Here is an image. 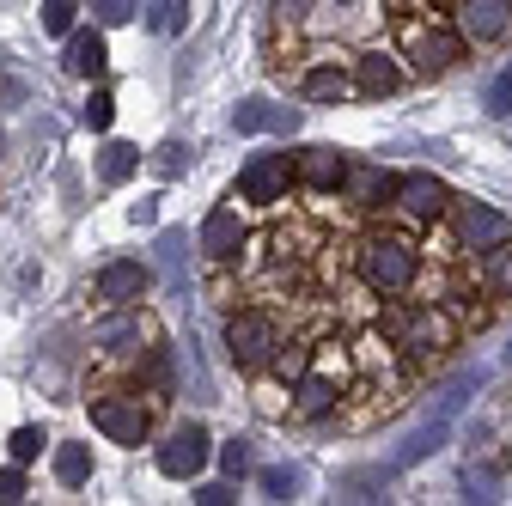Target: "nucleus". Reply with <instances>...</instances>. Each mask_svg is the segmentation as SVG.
Here are the masks:
<instances>
[{
    "mask_svg": "<svg viewBox=\"0 0 512 506\" xmlns=\"http://www.w3.org/2000/svg\"><path fill=\"white\" fill-rule=\"evenodd\" d=\"M354 275H360V287L378 293V299H403V293H415V281H421V250H415L403 232H372V238L354 244Z\"/></svg>",
    "mask_w": 512,
    "mask_h": 506,
    "instance_id": "f257e3e1",
    "label": "nucleus"
},
{
    "mask_svg": "<svg viewBox=\"0 0 512 506\" xmlns=\"http://www.w3.org/2000/svg\"><path fill=\"white\" fill-rule=\"evenodd\" d=\"M378 336H391L415 360L452 348V324H445V311H433V305H391V311H378Z\"/></svg>",
    "mask_w": 512,
    "mask_h": 506,
    "instance_id": "f03ea898",
    "label": "nucleus"
},
{
    "mask_svg": "<svg viewBox=\"0 0 512 506\" xmlns=\"http://www.w3.org/2000/svg\"><path fill=\"white\" fill-rule=\"evenodd\" d=\"M226 354H232L238 372H263V366H275V354H281V324L269 318L263 305L232 311V318H226Z\"/></svg>",
    "mask_w": 512,
    "mask_h": 506,
    "instance_id": "7ed1b4c3",
    "label": "nucleus"
},
{
    "mask_svg": "<svg viewBox=\"0 0 512 506\" xmlns=\"http://www.w3.org/2000/svg\"><path fill=\"white\" fill-rule=\"evenodd\" d=\"M464 31L458 25H439V19H421V25H403V49L415 61V74H445V68H458V55H464Z\"/></svg>",
    "mask_w": 512,
    "mask_h": 506,
    "instance_id": "20e7f679",
    "label": "nucleus"
},
{
    "mask_svg": "<svg viewBox=\"0 0 512 506\" xmlns=\"http://www.w3.org/2000/svg\"><path fill=\"white\" fill-rule=\"evenodd\" d=\"M293 183H299V165H293L287 153H256V159L238 171V196L256 202V208H275V202H287Z\"/></svg>",
    "mask_w": 512,
    "mask_h": 506,
    "instance_id": "39448f33",
    "label": "nucleus"
},
{
    "mask_svg": "<svg viewBox=\"0 0 512 506\" xmlns=\"http://www.w3.org/2000/svg\"><path fill=\"white\" fill-rule=\"evenodd\" d=\"M92 427L104 439H116V446H147V433H153V409L141 397H98L92 403Z\"/></svg>",
    "mask_w": 512,
    "mask_h": 506,
    "instance_id": "423d86ee",
    "label": "nucleus"
},
{
    "mask_svg": "<svg viewBox=\"0 0 512 506\" xmlns=\"http://www.w3.org/2000/svg\"><path fill=\"white\" fill-rule=\"evenodd\" d=\"M409 226H433V220H445V208H452V189H445L439 177H427V171H415V177H403L397 183V202H391Z\"/></svg>",
    "mask_w": 512,
    "mask_h": 506,
    "instance_id": "0eeeda50",
    "label": "nucleus"
},
{
    "mask_svg": "<svg viewBox=\"0 0 512 506\" xmlns=\"http://www.w3.org/2000/svg\"><path fill=\"white\" fill-rule=\"evenodd\" d=\"M458 238H464L470 257H494L500 244H512V220L500 208H488V202H464L458 208Z\"/></svg>",
    "mask_w": 512,
    "mask_h": 506,
    "instance_id": "6e6552de",
    "label": "nucleus"
},
{
    "mask_svg": "<svg viewBox=\"0 0 512 506\" xmlns=\"http://www.w3.org/2000/svg\"><path fill=\"white\" fill-rule=\"evenodd\" d=\"M159 470L171 476V482H189V476H202L208 470V433L189 421V427H177L165 446H159Z\"/></svg>",
    "mask_w": 512,
    "mask_h": 506,
    "instance_id": "1a4fd4ad",
    "label": "nucleus"
},
{
    "mask_svg": "<svg viewBox=\"0 0 512 506\" xmlns=\"http://www.w3.org/2000/svg\"><path fill=\"white\" fill-rule=\"evenodd\" d=\"M147 293H153V269H147V263H128V257H122V263H104V269H98V299H104L110 311H116V305H141Z\"/></svg>",
    "mask_w": 512,
    "mask_h": 506,
    "instance_id": "9d476101",
    "label": "nucleus"
},
{
    "mask_svg": "<svg viewBox=\"0 0 512 506\" xmlns=\"http://www.w3.org/2000/svg\"><path fill=\"white\" fill-rule=\"evenodd\" d=\"M293 165H299V183L317 189V196H336L348 183V171H354L342 147H305V153H293Z\"/></svg>",
    "mask_w": 512,
    "mask_h": 506,
    "instance_id": "9b49d317",
    "label": "nucleus"
},
{
    "mask_svg": "<svg viewBox=\"0 0 512 506\" xmlns=\"http://www.w3.org/2000/svg\"><path fill=\"white\" fill-rule=\"evenodd\" d=\"M232 129L238 135H293L299 129V110L293 104H269V98H250L232 110Z\"/></svg>",
    "mask_w": 512,
    "mask_h": 506,
    "instance_id": "f8f14e48",
    "label": "nucleus"
},
{
    "mask_svg": "<svg viewBox=\"0 0 512 506\" xmlns=\"http://www.w3.org/2000/svg\"><path fill=\"white\" fill-rule=\"evenodd\" d=\"M512 25V0H458V31L470 43H494Z\"/></svg>",
    "mask_w": 512,
    "mask_h": 506,
    "instance_id": "ddd939ff",
    "label": "nucleus"
},
{
    "mask_svg": "<svg viewBox=\"0 0 512 506\" xmlns=\"http://www.w3.org/2000/svg\"><path fill=\"white\" fill-rule=\"evenodd\" d=\"M244 250V220H238V208H214L208 220H202V257L208 263H232Z\"/></svg>",
    "mask_w": 512,
    "mask_h": 506,
    "instance_id": "4468645a",
    "label": "nucleus"
},
{
    "mask_svg": "<svg viewBox=\"0 0 512 506\" xmlns=\"http://www.w3.org/2000/svg\"><path fill=\"white\" fill-rule=\"evenodd\" d=\"M403 86V68H397V55H384V49H366L354 61V92L360 98H391Z\"/></svg>",
    "mask_w": 512,
    "mask_h": 506,
    "instance_id": "2eb2a0df",
    "label": "nucleus"
},
{
    "mask_svg": "<svg viewBox=\"0 0 512 506\" xmlns=\"http://www.w3.org/2000/svg\"><path fill=\"white\" fill-rule=\"evenodd\" d=\"M397 183H403V177H391L384 165H354L342 189H348L354 208H391V202H397Z\"/></svg>",
    "mask_w": 512,
    "mask_h": 506,
    "instance_id": "dca6fc26",
    "label": "nucleus"
},
{
    "mask_svg": "<svg viewBox=\"0 0 512 506\" xmlns=\"http://www.w3.org/2000/svg\"><path fill=\"white\" fill-rule=\"evenodd\" d=\"M336 403H342V385H336L330 372H317V366L293 385V415H305V421H324Z\"/></svg>",
    "mask_w": 512,
    "mask_h": 506,
    "instance_id": "f3484780",
    "label": "nucleus"
},
{
    "mask_svg": "<svg viewBox=\"0 0 512 506\" xmlns=\"http://www.w3.org/2000/svg\"><path fill=\"white\" fill-rule=\"evenodd\" d=\"M68 68H74L80 80H98V74L110 68V49H104L98 31H68Z\"/></svg>",
    "mask_w": 512,
    "mask_h": 506,
    "instance_id": "a211bd4d",
    "label": "nucleus"
},
{
    "mask_svg": "<svg viewBox=\"0 0 512 506\" xmlns=\"http://www.w3.org/2000/svg\"><path fill=\"white\" fill-rule=\"evenodd\" d=\"M348 92H354V80L336 68V61H317V68L305 74V98H311V104H342Z\"/></svg>",
    "mask_w": 512,
    "mask_h": 506,
    "instance_id": "6ab92c4d",
    "label": "nucleus"
},
{
    "mask_svg": "<svg viewBox=\"0 0 512 506\" xmlns=\"http://www.w3.org/2000/svg\"><path fill=\"white\" fill-rule=\"evenodd\" d=\"M98 342H104V348H116V354H128V348H141V342H147V324H141L128 305H116V318H104V324H98Z\"/></svg>",
    "mask_w": 512,
    "mask_h": 506,
    "instance_id": "aec40b11",
    "label": "nucleus"
},
{
    "mask_svg": "<svg viewBox=\"0 0 512 506\" xmlns=\"http://www.w3.org/2000/svg\"><path fill=\"white\" fill-rule=\"evenodd\" d=\"M141 171V147H128V141H104V153H98V177L116 189V183H128Z\"/></svg>",
    "mask_w": 512,
    "mask_h": 506,
    "instance_id": "412c9836",
    "label": "nucleus"
},
{
    "mask_svg": "<svg viewBox=\"0 0 512 506\" xmlns=\"http://www.w3.org/2000/svg\"><path fill=\"white\" fill-rule=\"evenodd\" d=\"M55 482L61 488H86L92 482V446H55Z\"/></svg>",
    "mask_w": 512,
    "mask_h": 506,
    "instance_id": "4be33fe9",
    "label": "nucleus"
},
{
    "mask_svg": "<svg viewBox=\"0 0 512 506\" xmlns=\"http://www.w3.org/2000/svg\"><path fill=\"white\" fill-rule=\"evenodd\" d=\"M445 433H452V421H445V415H439V421H427V427L409 439V446L397 452V470H409V464H421L427 452H439V446H445Z\"/></svg>",
    "mask_w": 512,
    "mask_h": 506,
    "instance_id": "5701e85b",
    "label": "nucleus"
},
{
    "mask_svg": "<svg viewBox=\"0 0 512 506\" xmlns=\"http://www.w3.org/2000/svg\"><path fill=\"white\" fill-rule=\"evenodd\" d=\"M189 19V0H147V31L153 37H177Z\"/></svg>",
    "mask_w": 512,
    "mask_h": 506,
    "instance_id": "b1692460",
    "label": "nucleus"
},
{
    "mask_svg": "<svg viewBox=\"0 0 512 506\" xmlns=\"http://www.w3.org/2000/svg\"><path fill=\"white\" fill-rule=\"evenodd\" d=\"M305 372H311V342H281V354H275V378L299 385Z\"/></svg>",
    "mask_w": 512,
    "mask_h": 506,
    "instance_id": "393cba45",
    "label": "nucleus"
},
{
    "mask_svg": "<svg viewBox=\"0 0 512 506\" xmlns=\"http://www.w3.org/2000/svg\"><path fill=\"white\" fill-rule=\"evenodd\" d=\"M153 171H159V177H183V171H189V147H183V141H159V147H153Z\"/></svg>",
    "mask_w": 512,
    "mask_h": 506,
    "instance_id": "a878e982",
    "label": "nucleus"
},
{
    "mask_svg": "<svg viewBox=\"0 0 512 506\" xmlns=\"http://www.w3.org/2000/svg\"><path fill=\"white\" fill-rule=\"evenodd\" d=\"M110 122H116V98H110L104 86H92V98H86V129H92V135H104Z\"/></svg>",
    "mask_w": 512,
    "mask_h": 506,
    "instance_id": "bb28decb",
    "label": "nucleus"
},
{
    "mask_svg": "<svg viewBox=\"0 0 512 506\" xmlns=\"http://www.w3.org/2000/svg\"><path fill=\"white\" fill-rule=\"evenodd\" d=\"M482 110H488V116H512V68L488 80V92H482Z\"/></svg>",
    "mask_w": 512,
    "mask_h": 506,
    "instance_id": "cd10ccee",
    "label": "nucleus"
},
{
    "mask_svg": "<svg viewBox=\"0 0 512 506\" xmlns=\"http://www.w3.org/2000/svg\"><path fill=\"white\" fill-rule=\"evenodd\" d=\"M256 482H263V494H269V500H293V488H299V470H281V464H275V470H263Z\"/></svg>",
    "mask_w": 512,
    "mask_h": 506,
    "instance_id": "c85d7f7f",
    "label": "nucleus"
},
{
    "mask_svg": "<svg viewBox=\"0 0 512 506\" xmlns=\"http://www.w3.org/2000/svg\"><path fill=\"white\" fill-rule=\"evenodd\" d=\"M7 452H13V464H31V458L43 452V433H37V427H13V439H7Z\"/></svg>",
    "mask_w": 512,
    "mask_h": 506,
    "instance_id": "c756f323",
    "label": "nucleus"
},
{
    "mask_svg": "<svg viewBox=\"0 0 512 506\" xmlns=\"http://www.w3.org/2000/svg\"><path fill=\"white\" fill-rule=\"evenodd\" d=\"M43 31L68 37V31H74V0H43Z\"/></svg>",
    "mask_w": 512,
    "mask_h": 506,
    "instance_id": "7c9ffc66",
    "label": "nucleus"
},
{
    "mask_svg": "<svg viewBox=\"0 0 512 506\" xmlns=\"http://www.w3.org/2000/svg\"><path fill=\"white\" fill-rule=\"evenodd\" d=\"M135 7H141V0H92L98 25H128V19H135Z\"/></svg>",
    "mask_w": 512,
    "mask_h": 506,
    "instance_id": "2f4dec72",
    "label": "nucleus"
},
{
    "mask_svg": "<svg viewBox=\"0 0 512 506\" xmlns=\"http://www.w3.org/2000/svg\"><path fill=\"white\" fill-rule=\"evenodd\" d=\"M13 500H25V470H19V464L0 470V506H13Z\"/></svg>",
    "mask_w": 512,
    "mask_h": 506,
    "instance_id": "473e14b6",
    "label": "nucleus"
},
{
    "mask_svg": "<svg viewBox=\"0 0 512 506\" xmlns=\"http://www.w3.org/2000/svg\"><path fill=\"white\" fill-rule=\"evenodd\" d=\"M220 470H226V476H244V470H250V452H244V439H232V446L220 452Z\"/></svg>",
    "mask_w": 512,
    "mask_h": 506,
    "instance_id": "72a5a7b5",
    "label": "nucleus"
},
{
    "mask_svg": "<svg viewBox=\"0 0 512 506\" xmlns=\"http://www.w3.org/2000/svg\"><path fill=\"white\" fill-rule=\"evenodd\" d=\"M196 500H202V506H232L238 494H232L226 482H208V488H196Z\"/></svg>",
    "mask_w": 512,
    "mask_h": 506,
    "instance_id": "f704fd0d",
    "label": "nucleus"
},
{
    "mask_svg": "<svg viewBox=\"0 0 512 506\" xmlns=\"http://www.w3.org/2000/svg\"><path fill=\"white\" fill-rule=\"evenodd\" d=\"M494 257H500V269H494V281H500V287L512 293V244H500V250H494Z\"/></svg>",
    "mask_w": 512,
    "mask_h": 506,
    "instance_id": "c9c22d12",
    "label": "nucleus"
},
{
    "mask_svg": "<svg viewBox=\"0 0 512 506\" xmlns=\"http://www.w3.org/2000/svg\"><path fill=\"white\" fill-rule=\"evenodd\" d=\"M128 220H135V226H153V220H159V202H135V208H128Z\"/></svg>",
    "mask_w": 512,
    "mask_h": 506,
    "instance_id": "e433bc0d",
    "label": "nucleus"
},
{
    "mask_svg": "<svg viewBox=\"0 0 512 506\" xmlns=\"http://www.w3.org/2000/svg\"><path fill=\"white\" fill-rule=\"evenodd\" d=\"M336 7H354V0H336Z\"/></svg>",
    "mask_w": 512,
    "mask_h": 506,
    "instance_id": "4c0bfd02",
    "label": "nucleus"
},
{
    "mask_svg": "<svg viewBox=\"0 0 512 506\" xmlns=\"http://www.w3.org/2000/svg\"><path fill=\"white\" fill-rule=\"evenodd\" d=\"M506 360H512V348H506Z\"/></svg>",
    "mask_w": 512,
    "mask_h": 506,
    "instance_id": "58836bf2",
    "label": "nucleus"
}]
</instances>
